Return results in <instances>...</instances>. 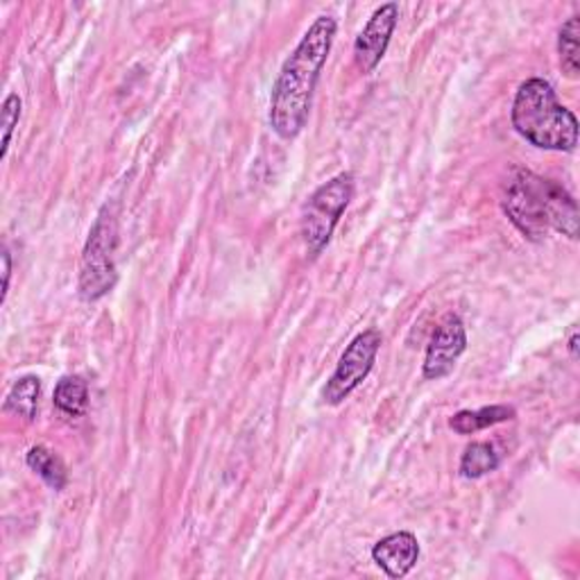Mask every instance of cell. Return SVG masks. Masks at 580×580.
I'll return each mask as SVG.
<instances>
[{
    "label": "cell",
    "instance_id": "obj_1",
    "mask_svg": "<svg viewBox=\"0 0 580 580\" xmlns=\"http://www.w3.org/2000/svg\"><path fill=\"white\" fill-rule=\"evenodd\" d=\"M338 34V21L323 14L306 30L293 55L284 62L271 95V128L293 141L308 123L311 102Z\"/></svg>",
    "mask_w": 580,
    "mask_h": 580
},
{
    "label": "cell",
    "instance_id": "obj_2",
    "mask_svg": "<svg viewBox=\"0 0 580 580\" xmlns=\"http://www.w3.org/2000/svg\"><path fill=\"white\" fill-rule=\"evenodd\" d=\"M501 206L519 234L540 243L549 232L578 238V204L558 182L536 175L529 169L515 166L503 186Z\"/></svg>",
    "mask_w": 580,
    "mask_h": 580
},
{
    "label": "cell",
    "instance_id": "obj_3",
    "mask_svg": "<svg viewBox=\"0 0 580 580\" xmlns=\"http://www.w3.org/2000/svg\"><path fill=\"white\" fill-rule=\"evenodd\" d=\"M510 121L521 139L540 150L571 152L578 145V119L542 78H531L519 84Z\"/></svg>",
    "mask_w": 580,
    "mask_h": 580
},
{
    "label": "cell",
    "instance_id": "obj_4",
    "mask_svg": "<svg viewBox=\"0 0 580 580\" xmlns=\"http://www.w3.org/2000/svg\"><path fill=\"white\" fill-rule=\"evenodd\" d=\"M116 250H119L116 211L110 204H104L89 232L80 261V297L84 302H98L116 286L119 279Z\"/></svg>",
    "mask_w": 580,
    "mask_h": 580
},
{
    "label": "cell",
    "instance_id": "obj_5",
    "mask_svg": "<svg viewBox=\"0 0 580 580\" xmlns=\"http://www.w3.org/2000/svg\"><path fill=\"white\" fill-rule=\"evenodd\" d=\"M356 184L352 173L332 177L308 197L302 208V238L311 258H318L329 245L343 214L354 197Z\"/></svg>",
    "mask_w": 580,
    "mask_h": 580
},
{
    "label": "cell",
    "instance_id": "obj_6",
    "mask_svg": "<svg viewBox=\"0 0 580 580\" xmlns=\"http://www.w3.org/2000/svg\"><path fill=\"white\" fill-rule=\"evenodd\" d=\"M384 345L379 329H365L343 352L334 375L323 388V404L340 406L367 377L377 363V354Z\"/></svg>",
    "mask_w": 580,
    "mask_h": 580
},
{
    "label": "cell",
    "instance_id": "obj_7",
    "mask_svg": "<svg viewBox=\"0 0 580 580\" xmlns=\"http://www.w3.org/2000/svg\"><path fill=\"white\" fill-rule=\"evenodd\" d=\"M465 349H467V332L460 315L458 313L442 315V320L431 334L421 375H425L427 381H440L449 377L454 373L456 360L465 354Z\"/></svg>",
    "mask_w": 580,
    "mask_h": 580
},
{
    "label": "cell",
    "instance_id": "obj_8",
    "mask_svg": "<svg viewBox=\"0 0 580 580\" xmlns=\"http://www.w3.org/2000/svg\"><path fill=\"white\" fill-rule=\"evenodd\" d=\"M399 23V6L386 3L375 10V14L367 19L365 28L354 41V62L363 75H370L377 71L381 60L386 58V50L390 45L393 32Z\"/></svg>",
    "mask_w": 580,
    "mask_h": 580
},
{
    "label": "cell",
    "instance_id": "obj_9",
    "mask_svg": "<svg viewBox=\"0 0 580 580\" xmlns=\"http://www.w3.org/2000/svg\"><path fill=\"white\" fill-rule=\"evenodd\" d=\"M373 560L388 578H404L419 560V542L410 531L393 533L373 547Z\"/></svg>",
    "mask_w": 580,
    "mask_h": 580
},
{
    "label": "cell",
    "instance_id": "obj_10",
    "mask_svg": "<svg viewBox=\"0 0 580 580\" xmlns=\"http://www.w3.org/2000/svg\"><path fill=\"white\" fill-rule=\"evenodd\" d=\"M517 417V410L508 404L497 406H484L477 410H458L449 419V429L458 436H474L484 429L503 425V421H512Z\"/></svg>",
    "mask_w": 580,
    "mask_h": 580
},
{
    "label": "cell",
    "instance_id": "obj_11",
    "mask_svg": "<svg viewBox=\"0 0 580 580\" xmlns=\"http://www.w3.org/2000/svg\"><path fill=\"white\" fill-rule=\"evenodd\" d=\"M26 462L48 488H52L55 492H62L67 488L69 484L67 465L52 449L37 445L26 454Z\"/></svg>",
    "mask_w": 580,
    "mask_h": 580
},
{
    "label": "cell",
    "instance_id": "obj_12",
    "mask_svg": "<svg viewBox=\"0 0 580 580\" xmlns=\"http://www.w3.org/2000/svg\"><path fill=\"white\" fill-rule=\"evenodd\" d=\"M501 465V454L492 442H471L467 445L460 465H458V474L467 481H477L488 477L490 471L499 469Z\"/></svg>",
    "mask_w": 580,
    "mask_h": 580
},
{
    "label": "cell",
    "instance_id": "obj_13",
    "mask_svg": "<svg viewBox=\"0 0 580 580\" xmlns=\"http://www.w3.org/2000/svg\"><path fill=\"white\" fill-rule=\"evenodd\" d=\"M52 404L64 415V417H82L89 408V386L80 375L62 377L55 386V395H52Z\"/></svg>",
    "mask_w": 580,
    "mask_h": 580
},
{
    "label": "cell",
    "instance_id": "obj_14",
    "mask_svg": "<svg viewBox=\"0 0 580 580\" xmlns=\"http://www.w3.org/2000/svg\"><path fill=\"white\" fill-rule=\"evenodd\" d=\"M39 397H41V379L34 375H26L8 393L3 410L8 415H17L23 417L26 421H32L37 417Z\"/></svg>",
    "mask_w": 580,
    "mask_h": 580
},
{
    "label": "cell",
    "instance_id": "obj_15",
    "mask_svg": "<svg viewBox=\"0 0 580 580\" xmlns=\"http://www.w3.org/2000/svg\"><path fill=\"white\" fill-rule=\"evenodd\" d=\"M578 34H580V17L573 14L571 19H567L558 32V55H560V64H562V73L571 80L578 78L580 73V64H578Z\"/></svg>",
    "mask_w": 580,
    "mask_h": 580
},
{
    "label": "cell",
    "instance_id": "obj_16",
    "mask_svg": "<svg viewBox=\"0 0 580 580\" xmlns=\"http://www.w3.org/2000/svg\"><path fill=\"white\" fill-rule=\"evenodd\" d=\"M21 108L23 102L17 93H10L3 102V147H0V160H6L10 143H12V134L21 121Z\"/></svg>",
    "mask_w": 580,
    "mask_h": 580
},
{
    "label": "cell",
    "instance_id": "obj_17",
    "mask_svg": "<svg viewBox=\"0 0 580 580\" xmlns=\"http://www.w3.org/2000/svg\"><path fill=\"white\" fill-rule=\"evenodd\" d=\"M0 258H3V293H0V306H3L8 299V293H10V277H12V254H10L8 245L3 247V256Z\"/></svg>",
    "mask_w": 580,
    "mask_h": 580
},
{
    "label": "cell",
    "instance_id": "obj_18",
    "mask_svg": "<svg viewBox=\"0 0 580 580\" xmlns=\"http://www.w3.org/2000/svg\"><path fill=\"white\" fill-rule=\"evenodd\" d=\"M567 347H569V354H571V358H573V360H578V329H576V327L571 329L569 345H567Z\"/></svg>",
    "mask_w": 580,
    "mask_h": 580
}]
</instances>
